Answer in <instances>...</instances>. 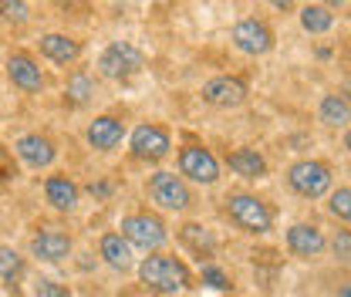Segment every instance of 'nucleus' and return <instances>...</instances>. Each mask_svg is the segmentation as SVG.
Segmentation results:
<instances>
[{
  "label": "nucleus",
  "instance_id": "nucleus-1",
  "mask_svg": "<svg viewBox=\"0 0 351 297\" xmlns=\"http://www.w3.org/2000/svg\"><path fill=\"white\" fill-rule=\"evenodd\" d=\"M138 281L152 294H182L193 287V270L173 254H149L138 263Z\"/></svg>",
  "mask_w": 351,
  "mask_h": 297
},
{
  "label": "nucleus",
  "instance_id": "nucleus-2",
  "mask_svg": "<svg viewBox=\"0 0 351 297\" xmlns=\"http://www.w3.org/2000/svg\"><path fill=\"white\" fill-rule=\"evenodd\" d=\"M119 237H122L129 247L159 254V250L166 247V240H169V230H166V219H162L159 213L135 210V213H129V216H122Z\"/></svg>",
  "mask_w": 351,
  "mask_h": 297
},
{
  "label": "nucleus",
  "instance_id": "nucleus-3",
  "mask_svg": "<svg viewBox=\"0 0 351 297\" xmlns=\"http://www.w3.org/2000/svg\"><path fill=\"white\" fill-rule=\"evenodd\" d=\"M223 203H226V216H230V223H233V226H240L243 233H250V237H263V233H270V230H274V210L263 203L261 196H254V193H230Z\"/></svg>",
  "mask_w": 351,
  "mask_h": 297
},
{
  "label": "nucleus",
  "instance_id": "nucleus-4",
  "mask_svg": "<svg viewBox=\"0 0 351 297\" xmlns=\"http://www.w3.org/2000/svg\"><path fill=\"white\" fill-rule=\"evenodd\" d=\"M287 186L301 196V200H321L331 193L335 186V169L324 159H298L287 169Z\"/></svg>",
  "mask_w": 351,
  "mask_h": 297
},
{
  "label": "nucleus",
  "instance_id": "nucleus-5",
  "mask_svg": "<svg viewBox=\"0 0 351 297\" xmlns=\"http://www.w3.org/2000/svg\"><path fill=\"white\" fill-rule=\"evenodd\" d=\"M149 200H152L159 210L182 213V210H189L193 193H189V186H186L182 176H176V172H169V169H159L149 176Z\"/></svg>",
  "mask_w": 351,
  "mask_h": 297
},
{
  "label": "nucleus",
  "instance_id": "nucleus-6",
  "mask_svg": "<svg viewBox=\"0 0 351 297\" xmlns=\"http://www.w3.org/2000/svg\"><path fill=\"white\" fill-rule=\"evenodd\" d=\"M179 176L199 186H213L219 179V159L203 142H186L179 149Z\"/></svg>",
  "mask_w": 351,
  "mask_h": 297
},
{
  "label": "nucleus",
  "instance_id": "nucleus-7",
  "mask_svg": "<svg viewBox=\"0 0 351 297\" xmlns=\"http://www.w3.org/2000/svg\"><path fill=\"white\" fill-rule=\"evenodd\" d=\"M129 149L135 159H145V163H159L173 152V132L159 122H142V126L132 128L129 135Z\"/></svg>",
  "mask_w": 351,
  "mask_h": 297
},
{
  "label": "nucleus",
  "instance_id": "nucleus-8",
  "mask_svg": "<svg viewBox=\"0 0 351 297\" xmlns=\"http://www.w3.org/2000/svg\"><path fill=\"white\" fill-rule=\"evenodd\" d=\"M142 64H145L142 51L129 41H112L98 54V75L101 78H112V82L132 78L135 71H142Z\"/></svg>",
  "mask_w": 351,
  "mask_h": 297
},
{
  "label": "nucleus",
  "instance_id": "nucleus-9",
  "mask_svg": "<svg viewBox=\"0 0 351 297\" xmlns=\"http://www.w3.org/2000/svg\"><path fill=\"white\" fill-rule=\"evenodd\" d=\"M233 47L243 51V54H254L261 58L274 47V27L263 21V17H243L237 27H233Z\"/></svg>",
  "mask_w": 351,
  "mask_h": 297
},
{
  "label": "nucleus",
  "instance_id": "nucleus-10",
  "mask_svg": "<svg viewBox=\"0 0 351 297\" xmlns=\"http://www.w3.org/2000/svg\"><path fill=\"white\" fill-rule=\"evenodd\" d=\"M203 102L213 108H240L247 102V82L240 75H219L203 85Z\"/></svg>",
  "mask_w": 351,
  "mask_h": 297
},
{
  "label": "nucleus",
  "instance_id": "nucleus-11",
  "mask_svg": "<svg viewBox=\"0 0 351 297\" xmlns=\"http://www.w3.org/2000/svg\"><path fill=\"white\" fill-rule=\"evenodd\" d=\"M7 78L14 82V88H21V91H27V95H34V91L44 88L41 64H38V58L27 54V51H14V54L7 58Z\"/></svg>",
  "mask_w": 351,
  "mask_h": 297
},
{
  "label": "nucleus",
  "instance_id": "nucleus-12",
  "mask_svg": "<svg viewBox=\"0 0 351 297\" xmlns=\"http://www.w3.org/2000/svg\"><path fill=\"white\" fill-rule=\"evenodd\" d=\"M14 152H17L21 163L31 166V169H47V166L54 163V156H58L54 142H51L47 135H41V132H27V135H21V139L14 142Z\"/></svg>",
  "mask_w": 351,
  "mask_h": 297
},
{
  "label": "nucleus",
  "instance_id": "nucleus-13",
  "mask_svg": "<svg viewBox=\"0 0 351 297\" xmlns=\"http://www.w3.org/2000/svg\"><path fill=\"white\" fill-rule=\"evenodd\" d=\"M287 250L294 257H301V260H311V257H321V250L328 247V240H324V230L317 226V223H294L291 230H287Z\"/></svg>",
  "mask_w": 351,
  "mask_h": 297
},
{
  "label": "nucleus",
  "instance_id": "nucleus-14",
  "mask_svg": "<svg viewBox=\"0 0 351 297\" xmlns=\"http://www.w3.org/2000/svg\"><path fill=\"white\" fill-rule=\"evenodd\" d=\"M71 254V237L58 226H44L41 233L31 237V257H38L44 263H61Z\"/></svg>",
  "mask_w": 351,
  "mask_h": 297
},
{
  "label": "nucleus",
  "instance_id": "nucleus-15",
  "mask_svg": "<svg viewBox=\"0 0 351 297\" xmlns=\"http://www.w3.org/2000/svg\"><path fill=\"white\" fill-rule=\"evenodd\" d=\"M88 145L91 149H98V152H112V149H119L122 145V139H125V122L119 119V115H98L85 132Z\"/></svg>",
  "mask_w": 351,
  "mask_h": 297
},
{
  "label": "nucleus",
  "instance_id": "nucleus-16",
  "mask_svg": "<svg viewBox=\"0 0 351 297\" xmlns=\"http://www.w3.org/2000/svg\"><path fill=\"white\" fill-rule=\"evenodd\" d=\"M78 196H82V189H78V182H75L71 176L54 172V176L44 179V200H47L54 210L71 213L75 206H78Z\"/></svg>",
  "mask_w": 351,
  "mask_h": 297
},
{
  "label": "nucleus",
  "instance_id": "nucleus-17",
  "mask_svg": "<svg viewBox=\"0 0 351 297\" xmlns=\"http://www.w3.org/2000/svg\"><path fill=\"white\" fill-rule=\"evenodd\" d=\"M226 166L237 172L240 179H267V159H263L257 149H250V145H240V149H233V152H226Z\"/></svg>",
  "mask_w": 351,
  "mask_h": 297
},
{
  "label": "nucleus",
  "instance_id": "nucleus-18",
  "mask_svg": "<svg viewBox=\"0 0 351 297\" xmlns=\"http://www.w3.org/2000/svg\"><path fill=\"white\" fill-rule=\"evenodd\" d=\"M41 54L54 64H75L78 54H82V44L75 38H68V34H61V31H51V34L41 38Z\"/></svg>",
  "mask_w": 351,
  "mask_h": 297
},
{
  "label": "nucleus",
  "instance_id": "nucleus-19",
  "mask_svg": "<svg viewBox=\"0 0 351 297\" xmlns=\"http://www.w3.org/2000/svg\"><path fill=\"white\" fill-rule=\"evenodd\" d=\"M98 254H101V260H105L112 270H122V274L132 270V257L135 254H132L129 243L119 237V230H108V233L98 240Z\"/></svg>",
  "mask_w": 351,
  "mask_h": 297
},
{
  "label": "nucleus",
  "instance_id": "nucleus-20",
  "mask_svg": "<svg viewBox=\"0 0 351 297\" xmlns=\"http://www.w3.org/2000/svg\"><path fill=\"white\" fill-rule=\"evenodd\" d=\"M179 240H182L193 254H199V260H203V257H213V250H217V237H213L203 223H182V226H179Z\"/></svg>",
  "mask_w": 351,
  "mask_h": 297
},
{
  "label": "nucleus",
  "instance_id": "nucleus-21",
  "mask_svg": "<svg viewBox=\"0 0 351 297\" xmlns=\"http://www.w3.org/2000/svg\"><path fill=\"white\" fill-rule=\"evenodd\" d=\"M317 115H321V122H324L328 128H345V126H348V119H351L348 98H345V95H338V91L324 95V98H321Z\"/></svg>",
  "mask_w": 351,
  "mask_h": 297
},
{
  "label": "nucleus",
  "instance_id": "nucleus-22",
  "mask_svg": "<svg viewBox=\"0 0 351 297\" xmlns=\"http://www.w3.org/2000/svg\"><path fill=\"white\" fill-rule=\"evenodd\" d=\"M301 27H304L307 34H328L335 27L331 7H324V3H307V7H301Z\"/></svg>",
  "mask_w": 351,
  "mask_h": 297
},
{
  "label": "nucleus",
  "instance_id": "nucleus-23",
  "mask_svg": "<svg viewBox=\"0 0 351 297\" xmlns=\"http://www.w3.org/2000/svg\"><path fill=\"white\" fill-rule=\"evenodd\" d=\"M24 270H27L24 257L17 254L14 247H0V281H3V284L14 287V284L24 277Z\"/></svg>",
  "mask_w": 351,
  "mask_h": 297
},
{
  "label": "nucleus",
  "instance_id": "nucleus-24",
  "mask_svg": "<svg viewBox=\"0 0 351 297\" xmlns=\"http://www.w3.org/2000/svg\"><path fill=\"white\" fill-rule=\"evenodd\" d=\"M64 95H68V102H71V105H85L88 98L95 95V82H91V75H88V71H75V75L68 78Z\"/></svg>",
  "mask_w": 351,
  "mask_h": 297
},
{
  "label": "nucleus",
  "instance_id": "nucleus-25",
  "mask_svg": "<svg viewBox=\"0 0 351 297\" xmlns=\"http://www.w3.org/2000/svg\"><path fill=\"white\" fill-rule=\"evenodd\" d=\"M328 210H331V216H338L341 223H348V219H351V189H348V186H338V189L331 193Z\"/></svg>",
  "mask_w": 351,
  "mask_h": 297
},
{
  "label": "nucleus",
  "instance_id": "nucleus-26",
  "mask_svg": "<svg viewBox=\"0 0 351 297\" xmlns=\"http://www.w3.org/2000/svg\"><path fill=\"white\" fill-rule=\"evenodd\" d=\"M199 277H203V284H210V287H217V291H230V287H233L230 277L219 270L217 263H203V274H199Z\"/></svg>",
  "mask_w": 351,
  "mask_h": 297
},
{
  "label": "nucleus",
  "instance_id": "nucleus-27",
  "mask_svg": "<svg viewBox=\"0 0 351 297\" xmlns=\"http://www.w3.org/2000/svg\"><path fill=\"white\" fill-rule=\"evenodd\" d=\"M34 297H71V291H68L64 284H58V281L41 277V281L34 284Z\"/></svg>",
  "mask_w": 351,
  "mask_h": 297
},
{
  "label": "nucleus",
  "instance_id": "nucleus-28",
  "mask_svg": "<svg viewBox=\"0 0 351 297\" xmlns=\"http://www.w3.org/2000/svg\"><path fill=\"white\" fill-rule=\"evenodd\" d=\"M0 17H7V21H17V24H24V21H27V3H21V0H17V3H10V0L3 3V0H0Z\"/></svg>",
  "mask_w": 351,
  "mask_h": 297
},
{
  "label": "nucleus",
  "instance_id": "nucleus-29",
  "mask_svg": "<svg viewBox=\"0 0 351 297\" xmlns=\"http://www.w3.org/2000/svg\"><path fill=\"white\" fill-rule=\"evenodd\" d=\"M335 257H338L341 263H348L351 260V233L348 230H341V233H338V240H335Z\"/></svg>",
  "mask_w": 351,
  "mask_h": 297
},
{
  "label": "nucleus",
  "instance_id": "nucleus-30",
  "mask_svg": "<svg viewBox=\"0 0 351 297\" xmlns=\"http://www.w3.org/2000/svg\"><path fill=\"white\" fill-rule=\"evenodd\" d=\"M341 297H351V287H348V284H341Z\"/></svg>",
  "mask_w": 351,
  "mask_h": 297
}]
</instances>
